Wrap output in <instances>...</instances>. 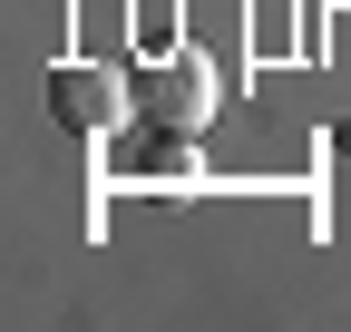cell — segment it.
<instances>
[{"mask_svg": "<svg viewBox=\"0 0 351 332\" xmlns=\"http://www.w3.org/2000/svg\"><path fill=\"white\" fill-rule=\"evenodd\" d=\"M127 98H137V88H127L117 69H98V59H69V69H49V117H59L69 137H108L117 117H127Z\"/></svg>", "mask_w": 351, "mask_h": 332, "instance_id": "obj_2", "label": "cell"}, {"mask_svg": "<svg viewBox=\"0 0 351 332\" xmlns=\"http://www.w3.org/2000/svg\"><path fill=\"white\" fill-rule=\"evenodd\" d=\"M137 117H156V128H176V137H195L205 117H215V69H205L195 49L137 69Z\"/></svg>", "mask_w": 351, "mask_h": 332, "instance_id": "obj_1", "label": "cell"}]
</instances>
